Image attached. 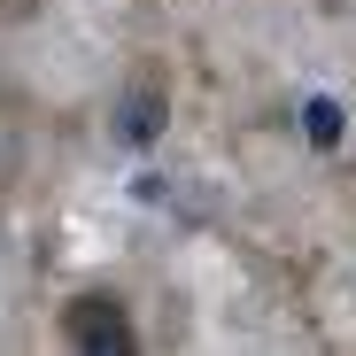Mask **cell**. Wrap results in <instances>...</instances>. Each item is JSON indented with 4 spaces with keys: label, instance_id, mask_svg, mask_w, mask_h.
I'll return each instance as SVG.
<instances>
[{
    "label": "cell",
    "instance_id": "277c9868",
    "mask_svg": "<svg viewBox=\"0 0 356 356\" xmlns=\"http://www.w3.org/2000/svg\"><path fill=\"white\" fill-rule=\"evenodd\" d=\"M302 132H310V147H333V140L348 132V116H341V101H310V108H302Z\"/></svg>",
    "mask_w": 356,
    "mask_h": 356
},
{
    "label": "cell",
    "instance_id": "6da1fadb",
    "mask_svg": "<svg viewBox=\"0 0 356 356\" xmlns=\"http://www.w3.org/2000/svg\"><path fill=\"white\" fill-rule=\"evenodd\" d=\"M63 333H70V348H86V356H132V348H140L132 318L116 310L108 294H78L70 318H63Z\"/></svg>",
    "mask_w": 356,
    "mask_h": 356
},
{
    "label": "cell",
    "instance_id": "3957f363",
    "mask_svg": "<svg viewBox=\"0 0 356 356\" xmlns=\"http://www.w3.org/2000/svg\"><path fill=\"white\" fill-rule=\"evenodd\" d=\"M24 155H31V124H24V108L0 93V194L24 178Z\"/></svg>",
    "mask_w": 356,
    "mask_h": 356
},
{
    "label": "cell",
    "instance_id": "7a4b0ae2",
    "mask_svg": "<svg viewBox=\"0 0 356 356\" xmlns=\"http://www.w3.org/2000/svg\"><path fill=\"white\" fill-rule=\"evenodd\" d=\"M163 124H170V78L163 70H140L124 86V101H116V140H124V147H155Z\"/></svg>",
    "mask_w": 356,
    "mask_h": 356
}]
</instances>
